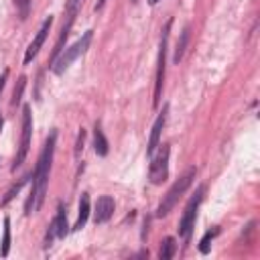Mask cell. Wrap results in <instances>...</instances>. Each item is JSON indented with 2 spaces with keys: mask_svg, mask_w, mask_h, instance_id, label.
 I'll return each mask as SVG.
<instances>
[{
  "mask_svg": "<svg viewBox=\"0 0 260 260\" xmlns=\"http://www.w3.org/2000/svg\"><path fill=\"white\" fill-rule=\"evenodd\" d=\"M2 126H4V120H2V116H0V132H2Z\"/></svg>",
  "mask_w": 260,
  "mask_h": 260,
  "instance_id": "cell-25",
  "label": "cell"
},
{
  "mask_svg": "<svg viewBox=\"0 0 260 260\" xmlns=\"http://www.w3.org/2000/svg\"><path fill=\"white\" fill-rule=\"evenodd\" d=\"M24 85H26V77H24V75H20V77H18V81H16V85H14L12 98H10V108H16V106L20 104V100H22V91H24Z\"/></svg>",
  "mask_w": 260,
  "mask_h": 260,
  "instance_id": "cell-18",
  "label": "cell"
},
{
  "mask_svg": "<svg viewBox=\"0 0 260 260\" xmlns=\"http://www.w3.org/2000/svg\"><path fill=\"white\" fill-rule=\"evenodd\" d=\"M30 177H32V173H26L24 177H20V179H18V181H16V183H14V185H12V187H10L6 193H4V197L0 199V205H8V203H10V201H12V199H14V197L20 193V189H22V187L28 183V179H30Z\"/></svg>",
  "mask_w": 260,
  "mask_h": 260,
  "instance_id": "cell-13",
  "label": "cell"
},
{
  "mask_svg": "<svg viewBox=\"0 0 260 260\" xmlns=\"http://www.w3.org/2000/svg\"><path fill=\"white\" fill-rule=\"evenodd\" d=\"M148 2H150V4H156V2H160V0H148Z\"/></svg>",
  "mask_w": 260,
  "mask_h": 260,
  "instance_id": "cell-26",
  "label": "cell"
},
{
  "mask_svg": "<svg viewBox=\"0 0 260 260\" xmlns=\"http://www.w3.org/2000/svg\"><path fill=\"white\" fill-rule=\"evenodd\" d=\"M55 142H57V132L51 130L45 146L39 154L37 167L32 171V185H30V193L28 199L24 203V211L26 215L35 213L37 209H41L43 201H45V193H47V185H49V173H51V162H53V154H55Z\"/></svg>",
  "mask_w": 260,
  "mask_h": 260,
  "instance_id": "cell-1",
  "label": "cell"
},
{
  "mask_svg": "<svg viewBox=\"0 0 260 260\" xmlns=\"http://www.w3.org/2000/svg\"><path fill=\"white\" fill-rule=\"evenodd\" d=\"M77 4H79V0H69L67 8H77Z\"/></svg>",
  "mask_w": 260,
  "mask_h": 260,
  "instance_id": "cell-23",
  "label": "cell"
},
{
  "mask_svg": "<svg viewBox=\"0 0 260 260\" xmlns=\"http://www.w3.org/2000/svg\"><path fill=\"white\" fill-rule=\"evenodd\" d=\"M106 4V0H98V4H95V10H102V6Z\"/></svg>",
  "mask_w": 260,
  "mask_h": 260,
  "instance_id": "cell-24",
  "label": "cell"
},
{
  "mask_svg": "<svg viewBox=\"0 0 260 260\" xmlns=\"http://www.w3.org/2000/svg\"><path fill=\"white\" fill-rule=\"evenodd\" d=\"M169 154H171V144H160L158 152L152 154V162L148 169V179L152 185H160L169 177Z\"/></svg>",
  "mask_w": 260,
  "mask_h": 260,
  "instance_id": "cell-6",
  "label": "cell"
},
{
  "mask_svg": "<svg viewBox=\"0 0 260 260\" xmlns=\"http://www.w3.org/2000/svg\"><path fill=\"white\" fill-rule=\"evenodd\" d=\"M14 6L18 10V18L20 20H26V16L30 12V0H14Z\"/></svg>",
  "mask_w": 260,
  "mask_h": 260,
  "instance_id": "cell-20",
  "label": "cell"
},
{
  "mask_svg": "<svg viewBox=\"0 0 260 260\" xmlns=\"http://www.w3.org/2000/svg\"><path fill=\"white\" fill-rule=\"evenodd\" d=\"M203 195H205V185H199L197 191L193 193V197L189 199V203L185 205V211H183V217L179 221V236L189 242L191 240V232H193V225H195V217H197V209L203 201Z\"/></svg>",
  "mask_w": 260,
  "mask_h": 260,
  "instance_id": "cell-5",
  "label": "cell"
},
{
  "mask_svg": "<svg viewBox=\"0 0 260 260\" xmlns=\"http://www.w3.org/2000/svg\"><path fill=\"white\" fill-rule=\"evenodd\" d=\"M67 234H69L67 211H65V205L59 203V205H57V213H55L53 221L49 223V230H47V236H45V248H49L55 238H65Z\"/></svg>",
  "mask_w": 260,
  "mask_h": 260,
  "instance_id": "cell-8",
  "label": "cell"
},
{
  "mask_svg": "<svg viewBox=\"0 0 260 260\" xmlns=\"http://www.w3.org/2000/svg\"><path fill=\"white\" fill-rule=\"evenodd\" d=\"M114 215V199L110 195H102L95 203V211H93V221L95 223H106L110 217Z\"/></svg>",
  "mask_w": 260,
  "mask_h": 260,
  "instance_id": "cell-11",
  "label": "cell"
},
{
  "mask_svg": "<svg viewBox=\"0 0 260 260\" xmlns=\"http://www.w3.org/2000/svg\"><path fill=\"white\" fill-rule=\"evenodd\" d=\"M83 142H85V130L79 128V134H77V144H75V156L79 158V154L83 152Z\"/></svg>",
  "mask_w": 260,
  "mask_h": 260,
  "instance_id": "cell-21",
  "label": "cell"
},
{
  "mask_svg": "<svg viewBox=\"0 0 260 260\" xmlns=\"http://www.w3.org/2000/svg\"><path fill=\"white\" fill-rule=\"evenodd\" d=\"M30 134H32V114H30V106H22V134H20V144H18V150H16V156H14V162H12V171H16L26 154H28V148H30Z\"/></svg>",
  "mask_w": 260,
  "mask_h": 260,
  "instance_id": "cell-7",
  "label": "cell"
},
{
  "mask_svg": "<svg viewBox=\"0 0 260 260\" xmlns=\"http://www.w3.org/2000/svg\"><path fill=\"white\" fill-rule=\"evenodd\" d=\"M171 24H173V20H167V24L162 26V35H160L158 61H156V77H154V98H152V106H154V108L160 104L162 85H165V69H167V51H169V32H171Z\"/></svg>",
  "mask_w": 260,
  "mask_h": 260,
  "instance_id": "cell-4",
  "label": "cell"
},
{
  "mask_svg": "<svg viewBox=\"0 0 260 260\" xmlns=\"http://www.w3.org/2000/svg\"><path fill=\"white\" fill-rule=\"evenodd\" d=\"M93 150L98 156H106L108 154V140L104 136V130L100 124H95V130H93Z\"/></svg>",
  "mask_w": 260,
  "mask_h": 260,
  "instance_id": "cell-14",
  "label": "cell"
},
{
  "mask_svg": "<svg viewBox=\"0 0 260 260\" xmlns=\"http://www.w3.org/2000/svg\"><path fill=\"white\" fill-rule=\"evenodd\" d=\"M167 114H169V106L165 104V106H162V112L158 114V118H156V122H154V126H152V132H150V138H148V144H146V154H148V156H152L154 150L158 148L160 134H162V128H165V124H167Z\"/></svg>",
  "mask_w": 260,
  "mask_h": 260,
  "instance_id": "cell-10",
  "label": "cell"
},
{
  "mask_svg": "<svg viewBox=\"0 0 260 260\" xmlns=\"http://www.w3.org/2000/svg\"><path fill=\"white\" fill-rule=\"evenodd\" d=\"M132 2H136V0H132Z\"/></svg>",
  "mask_w": 260,
  "mask_h": 260,
  "instance_id": "cell-27",
  "label": "cell"
},
{
  "mask_svg": "<svg viewBox=\"0 0 260 260\" xmlns=\"http://www.w3.org/2000/svg\"><path fill=\"white\" fill-rule=\"evenodd\" d=\"M6 77H8V69H4V71L0 73V93H2L4 85H6Z\"/></svg>",
  "mask_w": 260,
  "mask_h": 260,
  "instance_id": "cell-22",
  "label": "cell"
},
{
  "mask_svg": "<svg viewBox=\"0 0 260 260\" xmlns=\"http://www.w3.org/2000/svg\"><path fill=\"white\" fill-rule=\"evenodd\" d=\"M195 173H197V169H195V167H189V169L173 183V187L167 191V195H162V201H160L158 207H156V217H165V215L171 213V209L177 205V201L183 197V193L191 187V183H193V179H195Z\"/></svg>",
  "mask_w": 260,
  "mask_h": 260,
  "instance_id": "cell-2",
  "label": "cell"
},
{
  "mask_svg": "<svg viewBox=\"0 0 260 260\" xmlns=\"http://www.w3.org/2000/svg\"><path fill=\"white\" fill-rule=\"evenodd\" d=\"M187 41H189V26H185V28H183L181 39H179V43H177V49H175V55H173V61H175V63H179V61L183 59V55H185V47H187Z\"/></svg>",
  "mask_w": 260,
  "mask_h": 260,
  "instance_id": "cell-17",
  "label": "cell"
},
{
  "mask_svg": "<svg viewBox=\"0 0 260 260\" xmlns=\"http://www.w3.org/2000/svg\"><path fill=\"white\" fill-rule=\"evenodd\" d=\"M87 217H89V195H87V193H81L79 209H77V219H75V223H73V230H75V232L81 230V228L85 225Z\"/></svg>",
  "mask_w": 260,
  "mask_h": 260,
  "instance_id": "cell-12",
  "label": "cell"
},
{
  "mask_svg": "<svg viewBox=\"0 0 260 260\" xmlns=\"http://www.w3.org/2000/svg\"><path fill=\"white\" fill-rule=\"evenodd\" d=\"M8 248H10V219L4 217V236H2V244H0V254L8 256Z\"/></svg>",
  "mask_w": 260,
  "mask_h": 260,
  "instance_id": "cell-19",
  "label": "cell"
},
{
  "mask_svg": "<svg viewBox=\"0 0 260 260\" xmlns=\"http://www.w3.org/2000/svg\"><path fill=\"white\" fill-rule=\"evenodd\" d=\"M175 252H177V244H175V238H165L162 242H160V250H158V258L160 260H171L173 256H175Z\"/></svg>",
  "mask_w": 260,
  "mask_h": 260,
  "instance_id": "cell-15",
  "label": "cell"
},
{
  "mask_svg": "<svg viewBox=\"0 0 260 260\" xmlns=\"http://www.w3.org/2000/svg\"><path fill=\"white\" fill-rule=\"evenodd\" d=\"M51 26H53V16L45 18V22L41 24L39 32H37V35H35V39L30 41V45H28V49H26V53H24V63H30V61L37 57V53H39L41 45L45 43V39H47V35H49V30H51Z\"/></svg>",
  "mask_w": 260,
  "mask_h": 260,
  "instance_id": "cell-9",
  "label": "cell"
},
{
  "mask_svg": "<svg viewBox=\"0 0 260 260\" xmlns=\"http://www.w3.org/2000/svg\"><path fill=\"white\" fill-rule=\"evenodd\" d=\"M215 236H219V225H213L211 230H207V232L203 234V238L199 240V252H201V254H207V252H209L211 242H213Z\"/></svg>",
  "mask_w": 260,
  "mask_h": 260,
  "instance_id": "cell-16",
  "label": "cell"
},
{
  "mask_svg": "<svg viewBox=\"0 0 260 260\" xmlns=\"http://www.w3.org/2000/svg\"><path fill=\"white\" fill-rule=\"evenodd\" d=\"M91 39H93V30H85L77 43H73V45L67 47L65 51H61V55L55 59V63H53V67H51L53 73H55V75H63V73L69 69V65L89 49Z\"/></svg>",
  "mask_w": 260,
  "mask_h": 260,
  "instance_id": "cell-3",
  "label": "cell"
}]
</instances>
